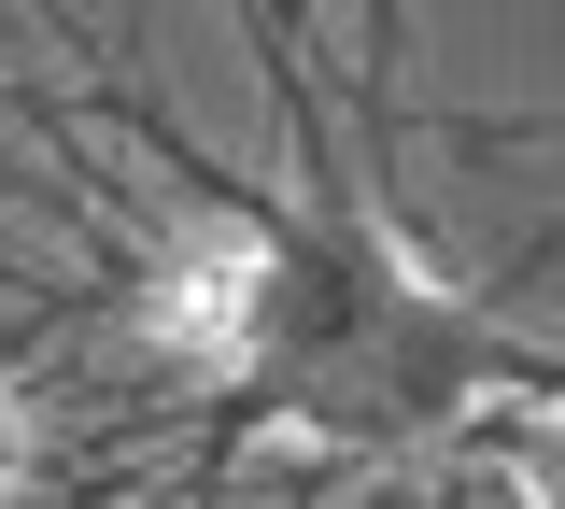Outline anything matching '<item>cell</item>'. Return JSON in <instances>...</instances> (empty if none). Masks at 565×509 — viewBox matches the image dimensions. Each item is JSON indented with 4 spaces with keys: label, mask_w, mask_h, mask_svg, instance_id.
I'll return each mask as SVG.
<instances>
[{
    "label": "cell",
    "mask_w": 565,
    "mask_h": 509,
    "mask_svg": "<svg viewBox=\"0 0 565 509\" xmlns=\"http://www.w3.org/2000/svg\"><path fill=\"white\" fill-rule=\"evenodd\" d=\"M14 467H29V411L0 396V481H14Z\"/></svg>",
    "instance_id": "1"
}]
</instances>
